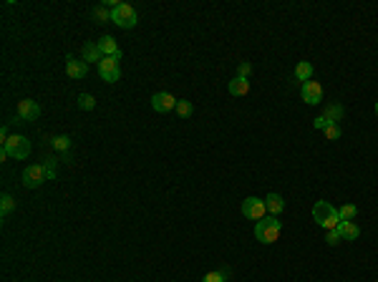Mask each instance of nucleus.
Here are the masks:
<instances>
[{
	"label": "nucleus",
	"mask_w": 378,
	"mask_h": 282,
	"mask_svg": "<svg viewBox=\"0 0 378 282\" xmlns=\"http://www.w3.org/2000/svg\"><path fill=\"white\" fill-rule=\"evenodd\" d=\"M93 20L96 23H111V10L106 5H96L93 8Z\"/></svg>",
	"instance_id": "6ab92c4d"
},
{
	"label": "nucleus",
	"mask_w": 378,
	"mask_h": 282,
	"mask_svg": "<svg viewBox=\"0 0 378 282\" xmlns=\"http://www.w3.org/2000/svg\"><path fill=\"white\" fill-rule=\"evenodd\" d=\"M76 101H78V106H81L84 111H91V109H96V98H93L91 94H81L78 98H76Z\"/></svg>",
	"instance_id": "b1692460"
},
{
	"label": "nucleus",
	"mask_w": 378,
	"mask_h": 282,
	"mask_svg": "<svg viewBox=\"0 0 378 282\" xmlns=\"http://www.w3.org/2000/svg\"><path fill=\"white\" fill-rule=\"evenodd\" d=\"M98 48H101L104 58H121V48H118V43L111 35H104V38L98 40Z\"/></svg>",
	"instance_id": "9b49d317"
},
{
	"label": "nucleus",
	"mask_w": 378,
	"mask_h": 282,
	"mask_svg": "<svg viewBox=\"0 0 378 282\" xmlns=\"http://www.w3.org/2000/svg\"><path fill=\"white\" fill-rule=\"evenodd\" d=\"M250 73H252V63L242 61L240 68H237V76H240V78H250Z\"/></svg>",
	"instance_id": "c85d7f7f"
},
{
	"label": "nucleus",
	"mask_w": 378,
	"mask_h": 282,
	"mask_svg": "<svg viewBox=\"0 0 378 282\" xmlns=\"http://www.w3.org/2000/svg\"><path fill=\"white\" fill-rule=\"evenodd\" d=\"M355 214H358V209H355L353 204H343V207L338 209V217H341V222H353V220H355Z\"/></svg>",
	"instance_id": "412c9836"
},
{
	"label": "nucleus",
	"mask_w": 378,
	"mask_h": 282,
	"mask_svg": "<svg viewBox=\"0 0 378 282\" xmlns=\"http://www.w3.org/2000/svg\"><path fill=\"white\" fill-rule=\"evenodd\" d=\"M313 220L318 222V227L323 229H335L338 227V209L330 204V202H315V207H313Z\"/></svg>",
	"instance_id": "7ed1b4c3"
},
{
	"label": "nucleus",
	"mask_w": 378,
	"mask_h": 282,
	"mask_svg": "<svg viewBox=\"0 0 378 282\" xmlns=\"http://www.w3.org/2000/svg\"><path fill=\"white\" fill-rule=\"evenodd\" d=\"M280 232H283V224L277 222V217H272V214L255 222V237H257V242H262V245L277 242Z\"/></svg>",
	"instance_id": "f257e3e1"
},
{
	"label": "nucleus",
	"mask_w": 378,
	"mask_h": 282,
	"mask_svg": "<svg viewBox=\"0 0 378 282\" xmlns=\"http://www.w3.org/2000/svg\"><path fill=\"white\" fill-rule=\"evenodd\" d=\"M267 214V207H265V199H257V197H247L242 202V217L247 220H262Z\"/></svg>",
	"instance_id": "423d86ee"
},
{
	"label": "nucleus",
	"mask_w": 378,
	"mask_h": 282,
	"mask_svg": "<svg viewBox=\"0 0 378 282\" xmlns=\"http://www.w3.org/2000/svg\"><path fill=\"white\" fill-rule=\"evenodd\" d=\"M328 126H330V121H328L325 116H318V119L313 121V128H315V131H325Z\"/></svg>",
	"instance_id": "c756f323"
},
{
	"label": "nucleus",
	"mask_w": 378,
	"mask_h": 282,
	"mask_svg": "<svg viewBox=\"0 0 378 282\" xmlns=\"http://www.w3.org/2000/svg\"><path fill=\"white\" fill-rule=\"evenodd\" d=\"M313 73H315V68H313V63L308 61H300L295 66V78L297 81H303V83H308V81H313Z\"/></svg>",
	"instance_id": "f3484780"
},
{
	"label": "nucleus",
	"mask_w": 378,
	"mask_h": 282,
	"mask_svg": "<svg viewBox=\"0 0 378 282\" xmlns=\"http://www.w3.org/2000/svg\"><path fill=\"white\" fill-rule=\"evenodd\" d=\"M227 89H230V94L232 96H247L250 94V78H240V76H234Z\"/></svg>",
	"instance_id": "dca6fc26"
},
{
	"label": "nucleus",
	"mask_w": 378,
	"mask_h": 282,
	"mask_svg": "<svg viewBox=\"0 0 378 282\" xmlns=\"http://www.w3.org/2000/svg\"><path fill=\"white\" fill-rule=\"evenodd\" d=\"M51 144H53L56 151H68V149H71V139H68V136H56Z\"/></svg>",
	"instance_id": "a878e982"
},
{
	"label": "nucleus",
	"mask_w": 378,
	"mask_h": 282,
	"mask_svg": "<svg viewBox=\"0 0 378 282\" xmlns=\"http://www.w3.org/2000/svg\"><path fill=\"white\" fill-rule=\"evenodd\" d=\"M338 234H341V240L353 242V240H358L361 229H358V224H355V222H338Z\"/></svg>",
	"instance_id": "4468645a"
},
{
	"label": "nucleus",
	"mask_w": 378,
	"mask_h": 282,
	"mask_svg": "<svg viewBox=\"0 0 378 282\" xmlns=\"http://www.w3.org/2000/svg\"><path fill=\"white\" fill-rule=\"evenodd\" d=\"M98 76L106 83H116L121 78V68H118V58H104L98 63Z\"/></svg>",
	"instance_id": "0eeeda50"
},
{
	"label": "nucleus",
	"mask_w": 378,
	"mask_h": 282,
	"mask_svg": "<svg viewBox=\"0 0 378 282\" xmlns=\"http://www.w3.org/2000/svg\"><path fill=\"white\" fill-rule=\"evenodd\" d=\"M151 109L156 114H167V111L176 109V98L172 94H167V91H156V94L151 96Z\"/></svg>",
	"instance_id": "6e6552de"
},
{
	"label": "nucleus",
	"mask_w": 378,
	"mask_h": 282,
	"mask_svg": "<svg viewBox=\"0 0 378 282\" xmlns=\"http://www.w3.org/2000/svg\"><path fill=\"white\" fill-rule=\"evenodd\" d=\"M300 98H303L305 103H310V106H318L320 101H323V86H320L318 81H308V83H303Z\"/></svg>",
	"instance_id": "1a4fd4ad"
},
{
	"label": "nucleus",
	"mask_w": 378,
	"mask_h": 282,
	"mask_svg": "<svg viewBox=\"0 0 378 282\" xmlns=\"http://www.w3.org/2000/svg\"><path fill=\"white\" fill-rule=\"evenodd\" d=\"M323 134H325V139H328V141H335V139H341V126L330 124L325 131H323Z\"/></svg>",
	"instance_id": "bb28decb"
},
{
	"label": "nucleus",
	"mask_w": 378,
	"mask_h": 282,
	"mask_svg": "<svg viewBox=\"0 0 378 282\" xmlns=\"http://www.w3.org/2000/svg\"><path fill=\"white\" fill-rule=\"evenodd\" d=\"M41 116V106L35 103V101H30V98H23V101H18V119H23V124H28V121H35Z\"/></svg>",
	"instance_id": "9d476101"
},
{
	"label": "nucleus",
	"mask_w": 378,
	"mask_h": 282,
	"mask_svg": "<svg viewBox=\"0 0 378 282\" xmlns=\"http://www.w3.org/2000/svg\"><path fill=\"white\" fill-rule=\"evenodd\" d=\"M43 169H46V179H48V182H51V179H56V174H58V161H56V157L46 159Z\"/></svg>",
	"instance_id": "4be33fe9"
},
{
	"label": "nucleus",
	"mask_w": 378,
	"mask_h": 282,
	"mask_svg": "<svg viewBox=\"0 0 378 282\" xmlns=\"http://www.w3.org/2000/svg\"><path fill=\"white\" fill-rule=\"evenodd\" d=\"M376 116H378V101H376Z\"/></svg>",
	"instance_id": "7c9ffc66"
},
{
	"label": "nucleus",
	"mask_w": 378,
	"mask_h": 282,
	"mask_svg": "<svg viewBox=\"0 0 378 282\" xmlns=\"http://www.w3.org/2000/svg\"><path fill=\"white\" fill-rule=\"evenodd\" d=\"M136 20H139L136 8H134V5H129V3H118L116 8L111 10V23H116L118 28H124V31L134 28V26H136Z\"/></svg>",
	"instance_id": "20e7f679"
},
{
	"label": "nucleus",
	"mask_w": 378,
	"mask_h": 282,
	"mask_svg": "<svg viewBox=\"0 0 378 282\" xmlns=\"http://www.w3.org/2000/svg\"><path fill=\"white\" fill-rule=\"evenodd\" d=\"M81 61L84 63H101L104 61V53L98 48V43H86L81 48Z\"/></svg>",
	"instance_id": "ddd939ff"
},
{
	"label": "nucleus",
	"mask_w": 378,
	"mask_h": 282,
	"mask_svg": "<svg viewBox=\"0 0 378 282\" xmlns=\"http://www.w3.org/2000/svg\"><path fill=\"white\" fill-rule=\"evenodd\" d=\"M192 111H194V109H192V103H189V101H176V114H179L182 119H189V116H192Z\"/></svg>",
	"instance_id": "393cba45"
},
{
	"label": "nucleus",
	"mask_w": 378,
	"mask_h": 282,
	"mask_svg": "<svg viewBox=\"0 0 378 282\" xmlns=\"http://www.w3.org/2000/svg\"><path fill=\"white\" fill-rule=\"evenodd\" d=\"M13 209H15V199H13L10 194H3V197H0V212H3V217L10 214Z\"/></svg>",
	"instance_id": "5701e85b"
},
{
	"label": "nucleus",
	"mask_w": 378,
	"mask_h": 282,
	"mask_svg": "<svg viewBox=\"0 0 378 282\" xmlns=\"http://www.w3.org/2000/svg\"><path fill=\"white\" fill-rule=\"evenodd\" d=\"M66 73H68L71 78H84L88 73V63L76 61L73 56H68V58H66Z\"/></svg>",
	"instance_id": "f8f14e48"
},
{
	"label": "nucleus",
	"mask_w": 378,
	"mask_h": 282,
	"mask_svg": "<svg viewBox=\"0 0 378 282\" xmlns=\"http://www.w3.org/2000/svg\"><path fill=\"white\" fill-rule=\"evenodd\" d=\"M265 207H267V212H270L272 217H277V214L285 209V199H283L280 194H267V197H265Z\"/></svg>",
	"instance_id": "2eb2a0df"
},
{
	"label": "nucleus",
	"mask_w": 378,
	"mask_h": 282,
	"mask_svg": "<svg viewBox=\"0 0 378 282\" xmlns=\"http://www.w3.org/2000/svg\"><path fill=\"white\" fill-rule=\"evenodd\" d=\"M21 182H23V187H28V189H35V187H41L43 182H48V179H46L43 164H30V166H26Z\"/></svg>",
	"instance_id": "39448f33"
},
{
	"label": "nucleus",
	"mask_w": 378,
	"mask_h": 282,
	"mask_svg": "<svg viewBox=\"0 0 378 282\" xmlns=\"http://www.w3.org/2000/svg\"><path fill=\"white\" fill-rule=\"evenodd\" d=\"M230 277V270H212L202 277V282H227Z\"/></svg>",
	"instance_id": "aec40b11"
},
{
	"label": "nucleus",
	"mask_w": 378,
	"mask_h": 282,
	"mask_svg": "<svg viewBox=\"0 0 378 282\" xmlns=\"http://www.w3.org/2000/svg\"><path fill=\"white\" fill-rule=\"evenodd\" d=\"M323 116H325L330 124H338V121L343 119V106H341V103H328L325 111H323Z\"/></svg>",
	"instance_id": "a211bd4d"
},
{
	"label": "nucleus",
	"mask_w": 378,
	"mask_h": 282,
	"mask_svg": "<svg viewBox=\"0 0 378 282\" xmlns=\"http://www.w3.org/2000/svg\"><path fill=\"white\" fill-rule=\"evenodd\" d=\"M325 242H328V245H338V242H341L338 227H335V229H325Z\"/></svg>",
	"instance_id": "cd10ccee"
},
{
	"label": "nucleus",
	"mask_w": 378,
	"mask_h": 282,
	"mask_svg": "<svg viewBox=\"0 0 378 282\" xmlns=\"http://www.w3.org/2000/svg\"><path fill=\"white\" fill-rule=\"evenodd\" d=\"M30 154V141L21 134H13L8 141H3V151H0V159H28Z\"/></svg>",
	"instance_id": "f03ea898"
}]
</instances>
